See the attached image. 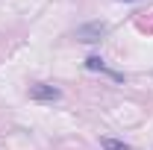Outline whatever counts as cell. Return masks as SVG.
<instances>
[{
  "label": "cell",
  "mask_w": 153,
  "mask_h": 150,
  "mask_svg": "<svg viewBox=\"0 0 153 150\" xmlns=\"http://www.w3.org/2000/svg\"><path fill=\"white\" fill-rule=\"evenodd\" d=\"M109 33V27L103 24V21H91V24H82V27H76V38L79 41H100V38Z\"/></svg>",
  "instance_id": "obj_1"
},
{
  "label": "cell",
  "mask_w": 153,
  "mask_h": 150,
  "mask_svg": "<svg viewBox=\"0 0 153 150\" xmlns=\"http://www.w3.org/2000/svg\"><path fill=\"white\" fill-rule=\"evenodd\" d=\"M30 97H33V100H38V103H53V100H59V97H62V91H59L56 85L36 82V85H30Z\"/></svg>",
  "instance_id": "obj_2"
},
{
  "label": "cell",
  "mask_w": 153,
  "mask_h": 150,
  "mask_svg": "<svg viewBox=\"0 0 153 150\" xmlns=\"http://www.w3.org/2000/svg\"><path fill=\"white\" fill-rule=\"evenodd\" d=\"M85 68H88V71H100V74H109L112 79H124V74L109 71V68H106V62H103L100 56H88V59H85Z\"/></svg>",
  "instance_id": "obj_3"
},
{
  "label": "cell",
  "mask_w": 153,
  "mask_h": 150,
  "mask_svg": "<svg viewBox=\"0 0 153 150\" xmlns=\"http://www.w3.org/2000/svg\"><path fill=\"white\" fill-rule=\"evenodd\" d=\"M100 147L103 150H133L130 144H124V141H118V138H109V135L100 138Z\"/></svg>",
  "instance_id": "obj_4"
},
{
  "label": "cell",
  "mask_w": 153,
  "mask_h": 150,
  "mask_svg": "<svg viewBox=\"0 0 153 150\" xmlns=\"http://www.w3.org/2000/svg\"><path fill=\"white\" fill-rule=\"evenodd\" d=\"M124 3H133V0H124Z\"/></svg>",
  "instance_id": "obj_5"
}]
</instances>
